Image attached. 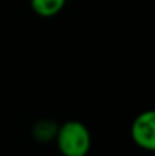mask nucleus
<instances>
[{
	"label": "nucleus",
	"instance_id": "obj_1",
	"mask_svg": "<svg viewBox=\"0 0 155 156\" xmlns=\"http://www.w3.org/2000/svg\"><path fill=\"white\" fill-rule=\"evenodd\" d=\"M56 146L62 156H87L91 147V136L87 126L70 120L56 130Z\"/></svg>",
	"mask_w": 155,
	"mask_h": 156
},
{
	"label": "nucleus",
	"instance_id": "obj_4",
	"mask_svg": "<svg viewBox=\"0 0 155 156\" xmlns=\"http://www.w3.org/2000/svg\"><path fill=\"white\" fill-rule=\"evenodd\" d=\"M56 126L50 121H40L34 127V136L40 141H47L53 135H56Z\"/></svg>",
	"mask_w": 155,
	"mask_h": 156
},
{
	"label": "nucleus",
	"instance_id": "obj_3",
	"mask_svg": "<svg viewBox=\"0 0 155 156\" xmlns=\"http://www.w3.org/2000/svg\"><path fill=\"white\" fill-rule=\"evenodd\" d=\"M65 2L67 0H31V6L37 15L49 18V17H55L62 11Z\"/></svg>",
	"mask_w": 155,
	"mask_h": 156
},
{
	"label": "nucleus",
	"instance_id": "obj_2",
	"mask_svg": "<svg viewBox=\"0 0 155 156\" xmlns=\"http://www.w3.org/2000/svg\"><path fill=\"white\" fill-rule=\"evenodd\" d=\"M131 136L134 143L143 150L155 149V114L154 111H145L135 117L131 126Z\"/></svg>",
	"mask_w": 155,
	"mask_h": 156
}]
</instances>
